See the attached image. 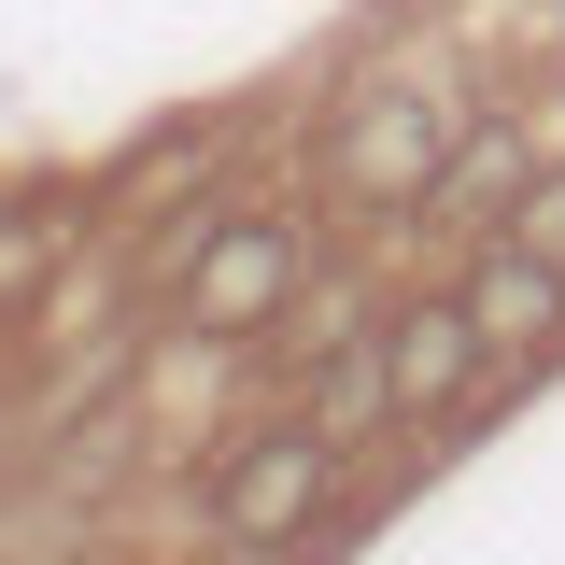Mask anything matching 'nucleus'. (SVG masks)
Segmentation results:
<instances>
[{"mask_svg": "<svg viewBox=\"0 0 565 565\" xmlns=\"http://www.w3.org/2000/svg\"><path fill=\"white\" fill-rule=\"evenodd\" d=\"M297 311V226L282 212H226L199 255H184V326L199 340H255Z\"/></svg>", "mask_w": 565, "mask_h": 565, "instance_id": "obj_1", "label": "nucleus"}, {"mask_svg": "<svg viewBox=\"0 0 565 565\" xmlns=\"http://www.w3.org/2000/svg\"><path fill=\"white\" fill-rule=\"evenodd\" d=\"M438 170H452V114L411 99V85H382V99H353L340 114V184L382 212H424L438 199Z\"/></svg>", "mask_w": 565, "mask_h": 565, "instance_id": "obj_2", "label": "nucleus"}, {"mask_svg": "<svg viewBox=\"0 0 565 565\" xmlns=\"http://www.w3.org/2000/svg\"><path fill=\"white\" fill-rule=\"evenodd\" d=\"M326 424H269V438H241L226 452V481H212V523L226 537H297L311 509H326Z\"/></svg>", "mask_w": 565, "mask_h": 565, "instance_id": "obj_3", "label": "nucleus"}, {"mask_svg": "<svg viewBox=\"0 0 565 565\" xmlns=\"http://www.w3.org/2000/svg\"><path fill=\"white\" fill-rule=\"evenodd\" d=\"M481 311L467 297H411L396 326H382V382H396V411H467L481 396Z\"/></svg>", "mask_w": 565, "mask_h": 565, "instance_id": "obj_4", "label": "nucleus"}, {"mask_svg": "<svg viewBox=\"0 0 565 565\" xmlns=\"http://www.w3.org/2000/svg\"><path fill=\"white\" fill-rule=\"evenodd\" d=\"M467 311H481L494 353H552L565 340V255H537V241H494L481 269H467Z\"/></svg>", "mask_w": 565, "mask_h": 565, "instance_id": "obj_5", "label": "nucleus"}, {"mask_svg": "<svg viewBox=\"0 0 565 565\" xmlns=\"http://www.w3.org/2000/svg\"><path fill=\"white\" fill-rule=\"evenodd\" d=\"M424 212H523V141H509V128H467Z\"/></svg>", "mask_w": 565, "mask_h": 565, "instance_id": "obj_6", "label": "nucleus"}, {"mask_svg": "<svg viewBox=\"0 0 565 565\" xmlns=\"http://www.w3.org/2000/svg\"><path fill=\"white\" fill-rule=\"evenodd\" d=\"M509 241H537V255H565V170H552V184H523V226H509Z\"/></svg>", "mask_w": 565, "mask_h": 565, "instance_id": "obj_7", "label": "nucleus"}]
</instances>
